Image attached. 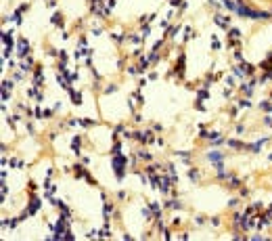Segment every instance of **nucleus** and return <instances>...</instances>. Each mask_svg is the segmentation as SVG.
<instances>
[{
  "instance_id": "24",
  "label": "nucleus",
  "mask_w": 272,
  "mask_h": 241,
  "mask_svg": "<svg viewBox=\"0 0 272 241\" xmlns=\"http://www.w3.org/2000/svg\"><path fill=\"white\" fill-rule=\"evenodd\" d=\"M34 115H36V120H40V118L44 115V111H42V109L38 107V109H36V111H34Z\"/></svg>"
},
{
  "instance_id": "19",
  "label": "nucleus",
  "mask_w": 272,
  "mask_h": 241,
  "mask_svg": "<svg viewBox=\"0 0 272 241\" xmlns=\"http://www.w3.org/2000/svg\"><path fill=\"white\" fill-rule=\"evenodd\" d=\"M228 145L232 147V149H241V147H245L243 143H239V141H228Z\"/></svg>"
},
{
  "instance_id": "21",
  "label": "nucleus",
  "mask_w": 272,
  "mask_h": 241,
  "mask_svg": "<svg viewBox=\"0 0 272 241\" xmlns=\"http://www.w3.org/2000/svg\"><path fill=\"white\" fill-rule=\"evenodd\" d=\"M11 88H13L11 80H4V82H2V90H11Z\"/></svg>"
},
{
  "instance_id": "3",
  "label": "nucleus",
  "mask_w": 272,
  "mask_h": 241,
  "mask_svg": "<svg viewBox=\"0 0 272 241\" xmlns=\"http://www.w3.org/2000/svg\"><path fill=\"white\" fill-rule=\"evenodd\" d=\"M268 138H262V141H258V143H253V145H245V149H249L251 153H260L262 151V147H264V143H266Z\"/></svg>"
},
{
  "instance_id": "5",
  "label": "nucleus",
  "mask_w": 272,
  "mask_h": 241,
  "mask_svg": "<svg viewBox=\"0 0 272 241\" xmlns=\"http://www.w3.org/2000/svg\"><path fill=\"white\" fill-rule=\"evenodd\" d=\"M207 159L213 161V164H218V161L224 159V153H222V151H212V153H207Z\"/></svg>"
},
{
  "instance_id": "7",
  "label": "nucleus",
  "mask_w": 272,
  "mask_h": 241,
  "mask_svg": "<svg viewBox=\"0 0 272 241\" xmlns=\"http://www.w3.org/2000/svg\"><path fill=\"white\" fill-rule=\"evenodd\" d=\"M2 42H4V46H13V32H4L2 34Z\"/></svg>"
},
{
  "instance_id": "17",
  "label": "nucleus",
  "mask_w": 272,
  "mask_h": 241,
  "mask_svg": "<svg viewBox=\"0 0 272 241\" xmlns=\"http://www.w3.org/2000/svg\"><path fill=\"white\" fill-rule=\"evenodd\" d=\"M113 155H117V153H121V143L119 141H115V145H113V151H111Z\"/></svg>"
},
{
  "instance_id": "6",
  "label": "nucleus",
  "mask_w": 272,
  "mask_h": 241,
  "mask_svg": "<svg viewBox=\"0 0 272 241\" xmlns=\"http://www.w3.org/2000/svg\"><path fill=\"white\" fill-rule=\"evenodd\" d=\"M69 96H71V103H73V105H82V95H80L78 90L69 88Z\"/></svg>"
},
{
  "instance_id": "30",
  "label": "nucleus",
  "mask_w": 272,
  "mask_h": 241,
  "mask_svg": "<svg viewBox=\"0 0 272 241\" xmlns=\"http://www.w3.org/2000/svg\"><path fill=\"white\" fill-rule=\"evenodd\" d=\"M2 101H9V90H2Z\"/></svg>"
},
{
  "instance_id": "8",
  "label": "nucleus",
  "mask_w": 272,
  "mask_h": 241,
  "mask_svg": "<svg viewBox=\"0 0 272 241\" xmlns=\"http://www.w3.org/2000/svg\"><path fill=\"white\" fill-rule=\"evenodd\" d=\"M71 149H73V153H80V136H73V141H71Z\"/></svg>"
},
{
  "instance_id": "28",
  "label": "nucleus",
  "mask_w": 272,
  "mask_h": 241,
  "mask_svg": "<svg viewBox=\"0 0 272 241\" xmlns=\"http://www.w3.org/2000/svg\"><path fill=\"white\" fill-rule=\"evenodd\" d=\"M230 187H241V182H239L237 178H232V181H230Z\"/></svg>"
},
{
  "instance_id": "25",
  "label": "nucleus",
  "mask_w": 272,
  "mask_h": 241,
  "mask_svg": "<svg viewBox=\"0 0 272 241\" xmlns=\"http://www.w3.org/2000/svg\"><path fill=\"white\" fill-rule=\"evenodd\" d=\"M13 52V46H4V52H2V55H4V57H9V55H11Z\"/></svg>"
},
{
  "instance_id": "26",
  "label": "nucleus",
  "mask_w": 272,
  "mask_h": 241,
  "mask_svg": "<svg viewBox=\"0 0 272 241\" xmlns=\"http://www.w3.org/2000/svg\"><path fill=\"white\" fill-rule=\"evenodd\" d=\"M149 32H151V27L149 25H142V36H149Z\"/></svg>"
},
{
  "instance_id": "22",
  "label": "nucleus",
  "mask_w": 272,
  "mask_h": 241,
  "mask_svg": "<svg viewBox=\"0 0 272 241\" xmlns=\"http://www.w3.org/2000/svg\"><path fill=\"white\" fill-rule=\"evenodd\" d=\"M98 237H111V231H109V229H103V231H98Z\"/></svg>"
},
{
  "instance_id": "23",
  "label": "nucleus",
  "mask_w": 272,
  "mask_h": 241,
  "mask_svg": "<svg viewBox=\"0 0 272 241\" xmlns=\"http://www.w3.org/2000/svg\"><path fill=\"white\" fill-rule=\"evenodd\" d=\"M178 32H180V27H170V32H167V36H172V38H174V36H176V34H178Z\"/></svg>"
},
{
  "instance_id": "31",
  "label": "nucleus",
  "mask_w": 272,
  "mask_h": 241,
  "mask_svg": "<svg viewBox=\"0 0 272 241\" xmlns=\"http://www.w3.org/2000/svg\"><path fill=\"white\" fill-rule=\"evenodd\" d=\"M245 132V126H237V134H243Z\"/></svg>"
},
{
  "instance_id": "1",
  "label": "nucleus",
  "mask_w": 272,
  "mask_h": 241,
  "mask_svg": "<svg viewBox=\"0 0 272 241\" xmlns=\"http://www.w3.org/2000/svg\"><path fill=\"white\" fill-rule=\"evenodd\" d=\"M126 164H128V159L117 153V155H113V170H115V178L121 181L124 178V174H126Z\"/></svg>"
},
{
  "instance_id": "2",
  "label": "nucleus",
  "mask_w": 272,
  "mask_h": 241,
  "mask_svg": "<svg viewBox=\"0 0 272 241\" xmlns=\"http://www.w3.org/2000/svg\"><path fill=\"white\" fill-rule=\"evenodd\" d=\"M17 55L19 57H27L29 55V42L27 40H19L17 42Z\"/></svg>"
},
{
  "instance_id": "27",
  "label": "nucleus",
  "mask_w": 272,
  "mask_h": 241,
  "mask_svg": "<svg viewBox=\"0 0 272 241\" xmlns=\"http://www.w3.org/2000/svg\"><path fill=\"white\" fill-rule=\"evenodd\" d=\"M249 105H251V103H249L247 99H245V101H239V107H249Z\"/></svg>"
},
{
  "instance_id": "13",
  "label": "nucleus",
  "mask_w": 272,
  "mask_h": 241,
  "mask_svg": "<svg viewBox=\"0 0 272 241\" xmlns=\"http://www.w3.org/2000/svg\"><path fill=\"white\" fill-rule=\"evenodd\" d=\"M151 210H153L155 218H161V208H159V205L155 204V201H153V204H151Z\"/></svg>"
},
{
  "instance_id": "12",
  "label": "nucleus",
  "mask_w": 272,
  "mask_h": 241,
  "mask_svg": "<svg viewBox=\"0 0 272 241\" xmlns=\"http://www.w3.org/2000/svg\"><path fill=\"white\" fill-rule=\"evenodd\" d=\"M50 21H52V23H55V25H59V27H61V25H63V19H61V13H55Z\"/></svg>"
},
{
  "instance_id": "33",
  "label": "nucleus",
  "mask_w": 272,
  "mask_h": 241,
  "mask_svg": "<svg viewBox=\"0 0 272 241\" xmlns=\"http://www.w3.org/2000/svg\"><path fill=\"white\" fill-rule=\"evenodd\" d=\"M270 15H272V13H270Z\"/></svg>"
},
{
  "instance_id": "15",
  "label": "nucleus",
  "mask_w": 272,
  "mask_h": 241,
  "mask_svg": "<svg viewBox=\"0 0 272 241\" xmlns=\"http://www.w3.org/2000/svg\"><path fill=\"white\" fill-rule=\"evenodd\" d=\"M151 187L159 189V187H161V178H159V176H153V178H151Z\"/></svg>"
},
{
  "instance_id": "14",
  "label": "nucleus",
  "mask_w": 272,
  "mask_h": 241,
  "mask_svg": "<svg viewBox=\"0 0 272 241\" xmlns=\"http://www.w3.org/2000/svg\"><path fill=\"white\" fill-rule=\"evenodd\" d=\"M197 99H199V101H205V99L209 101V92H207V90L203 88V90H199V95H197Z\"/></svg>"
},
{
  "instance_id": "11",
  "label": "nucleus",
  "mask_w": 272,
  "mask_h": 241,
  "mask_svg": "<svg viewBox=\"0 0 272 241\" xmlns=\"http://www.w3.org/2000/svg\"><path fill=\"white\" fill-rule=\"evenodd\" d=\"M178 76H182V72H184V55H180V59H178Z\"/></svg>"
},
{
  "instance_id": "29",
  "label": "nucleus",
  "mask_w": 272,
  "mask_h": 241,
  "mask_svg": "<svg viewBox=\"0 0 272 241\" xmlns=\"http://www.w3.org/2000/svg\"><path fill=\"white\" fill-rule=\"evenodd\" d=\"M235 59H237V61H243V52H239V50H237V52H235Z\"/></svg>"
},
{
  "instance_id": "4",
  "label": "nucleus",
  "mask_w": 272,
  "mask_h": 241,
  "mask_svg": "<svg viewBox=\"0 0 272 241\" xmlns=\"http://www.w3.org/2000/svg\"><path fill=\"white\" fill-rule=\"evenodd\" d=\"M40 205H42V201H40L38 197H32V201H29V208H27V212H29V214H36V212L40 210Z\"/></svg>"
},
{
  "instance_id": "18",
  "label": "nucleus",
  "mask_w": 272,
  "mask_h": 241,
  "mask_svg": "<svg viewBox=\"0 0 272 241\" xmlns=\"http://www.w3.org/2000/svg\"><path fill=\"white\" fill-rule=\"evenodd\" d=\"M228 38L237 40V38H241V32H239V29H230V32H228Z\"/></svg>"
},
{
  "instance_id": "32",
  "label": "nucleus",
  "mask_w": 272,
  "mask_h": 241,
  "mask_svg": "<svg viewBox=\"0 0 272 241\" xmlns=\"http://www.w3.org/2000/svg\"><path fill=\"white\" fill-rule=\"evenodd\" d=\"M170 4H172V6H178V4H182V2H180V0H170Z\"/></svg>"
},
{
  "instance_id": "20",
  "label": "nucleus",
  "mask_w": 272,
  "mask_h": 241,
  "mask_svg": "<svg viewBox=\"0 0 272 241\" xmlns=\"http://www.w3.org/2000/svg\"><path fill=\"white\" fill-rule=\"evenodd\" d=\"M167 205H170V208H176V210H180V208H182V204H180V201H176V199L167 201Z\"/></svg>"
},
{
  "instance_id": "10",
  "label": "nucleus",
  "mask_w": 272,
  "mask_h": 241,
  "mask_svg": "<svg viewBox=\"0 0 272 241\" xmlns=\"http://www.w3.org/2000/svg\"><path fill=\"white\" fill-rule=\"evenodd\" d=\"M186 174H189V178H190V181H195V182L199 181V172H197L195 168H189V172H186Z\"/></svg>"
},
{
  "instance_id": "16",
  "label": "nucleus",
  "mask_w": 272,
  "mask_h": 241,
  "mask_svg": "<svg viewBox=\"0 0 272 241\" xmlns=\"http://www.w3.org/2000/svg\"><path fill=\"white\" fill-rule=\"evenodd\" d=\"M224 6L230 11H237V2H232V0H224Z\"/></svg>"
},
{
  "instance_id": "9",
  "label": "nucleus",
  "mask_w": 272,
  "mask_h": 241,
  "mask_svg": "<svg viewBox=\"0 0 272 241\" xmlns=\"http://www.w3.org/2000/svg\"><path fill=\"white\" fill-rule=\"evenodd\" d=\"M111 212H113V205H111V204H105V208H103V216H105V220H109Z\"/></svg>"
}]
</instances>
